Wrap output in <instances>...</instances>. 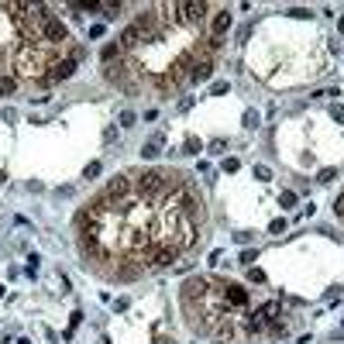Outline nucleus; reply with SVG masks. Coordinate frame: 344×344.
Wrapping results in <instances>:
<instances>
[{"mask_svg":"<svg viewBox=\"0 0 344 344\" xmlns=\"http://www.w3.org/2000/svg\"><path fill=\"white\" fill-rule=\"evenodd\" d=\"M73 73H76V59H73V55H62L59 62H52V69H48L38 83H41V86H55V83H62V79H69Z\"/></svg>","mask_w":344,"mask_h":344,"instance_id":"obj_1","label":"nucleus"},{"mask_svg":"<svg viewBox=\"0 0 344 344\" xmlns=\"http://www.w3.org/2000/svg\"><path fill=\"white\" fill-rule=\"evenodd\" d=\"M227 28H231V11L224 7V11H217V14H213V21H210V38H220Z\"/></svg>","mask_w":344,"mask_h":344,"instance_id":"obj_2","label":"nucleus"},{"mask_svg":"<svg viewBox=\"0 0 344 344\" xmlns=\"http://www.w3.org/2000/svg\"><path fill=\"white\" fill-rule=\"evenodd\" d=\"M255 313H258V317H262V320H275V317H279V313H282V303H279V300H268V303H262L258 306V310H255Z\"/></svg>","mask_w":344,"mask_h":344,"instance_id":"obj_3","label":"nucleus"},{"mask_svg":"<svg viewBox=\"0 0 344 344\" xmlns=\"http://www.w3.org/2000/svg\"><path fill=\"white\" fill-rule=\"evenodd\" d=\"M158 155H162V134H155L152 141L141 145V158H158Z\"/></svg>","mask_w":344,"mask_h":344,"instance_id":"obj_4","label":"nucleus"},{"mask_svg":"<svg viewBox=\"0 0 344 344\" xmlns=\"http://www.w3.org/2000/svg\"><path fill=\"white\" fill-rule=\"evenodd\" d=\"M265 334H272L275 341H282V337H286V334H289L286 320H279V317H275V320H268V324H265Z\"/></svg>","mask_w":344,"mask_h":344,"instance_id":"obj_5","label":"nucleus"},{"mask_svg":"<svg viewBox=\"0 0 344 344\" xmlns=\"http://www.w3.org/2000/svg\"><path fill=\"white\" fill-rule=\"evenodd\" d=\"M14 90H18V79L11 73H0V96H11Z\"/></svg>","mask_w":344,"mask_h":344,"instance_id":"obj_6","label":"nucleus"},{"mask_svg":"<svg viewBox=\"0 0 344 344\" xmlns=\"http://www.w3.org/2000/svg\"><path fill=\"white\" fill-rule=\"evenodd\" d=\"M200 148H203V145H200V138H193V134H190V138H186V145H183V155H196Z\"/></svg>","mask_w":344,"mask_h":344,"instance_id":"obj_7","label":"nucleus"},{"mask_svg":"<svg viewBox=\"0 0 344 344\" xmlns=\"http://www.w3.org/2000/svg\"><path fill=\"white\" fill-rule=\"evenodd\" d=\"M134 121H138V117H134L131 110H121V117H117V124H121V128H134Z\"/></svg>","mask_w":344,"mask_h":344,"instance_id":"obj_8","label":"nucleus"},{"mask_svg":"<svg viewBox=\"0 0 344 344\" xmlns=\"http://www.w3.org/2000/svg\"><path fill=\"white\" fill-rule=\"evenodd\" d=\"M279 203H282V207H296V193L282 190V193H279Z\"/></svg>","mask_w":344,"mask_h":344,"instance_id":"obj_9","label":"nucleus"},{"mask_svg":"<svg viewBox=\"0 0 344 344\" xmlns=\"http://www.w3.org/2000/svg\"><path fill=\"white\" fill-rule=\"evenodd\" d=\"M258 121H262V117L255 114V110H245V128H248V131H255V128H258Z\"/></svg>","mask_w":344,"mask_h":344,"instance_id":"obj_10","label":"nucleus"},{"mask_svg":"<svg viewBox=\"0 0 344 344\" xmlns=\"http://www.w3.org/2000/svg\"><path fill=\"white\" fill-rule=\"evenodd\" d=\"M248 282H258V286H262V282H265V272L251 265V268H248Z\"/></svg>","mask_w":344,"mask_h":344,"instance_id":"obj_11","label":"nucleus"},{"mask_svg":"<svg viewBox=\"0 0 344 344\" xmlns=\"http://www.w3.org/2000/svg\"><path fill=\"white\" fill-rule=\"evenodd\" d=\"M286 14H289V18H296V21H306V18H310V11H306V7H289Z\"/></svg>","mask_w":344,"mask_h":344,"instance_id":"obj_12","label":"nucleus"},{"mask_svg":"<svg viewBox=\"0 0 344 344\" xmlns=\"http://www.w3.org/2000/svg\"><path fill=\"white\" fill-rule=\"evenodd\" d=\"M255 179L268 183V179H272V169H268V165H255Z\"/></svg>","mask_w":344,"mask_h":344,"instance_id":"obj_13","label":"nucleus"},{"mask_svg":"<svg viewBox=\"0 0 344 344\" xmlns=\"http://www.w3.org/2000/svg\"><path fill=\"white\" fill-rule=\"evenodd\" d=\"M268 231H272V234H282V231H286V217H279V220H272V224H268Z\"/></svg>","mask_w":344,"mask_h":344,"instance_id":"obj_14","label":"nucleus"},{"mask_svg":"<svg viewBox=\"0 0 344 344\" xmlns=\"http://www.w3.org/2000/svg\"><path fill=\"white\" fill-rule=\"evenodd\" d=\"M220 169H224V172H238V169H241V162H238V158H224Z\"/></svg>","mask_w":344,"mask_h":344,"instance_id":"obj_15","label":"nucleus"},{"mask_svg":"<svg viewBox=\"0 0 344 344\" xmlns=\"http://www.w3.org/2000/svg\"><path fill=\"white\" fill-rule=\"evenodd\" d=\"M255 258H258V251H255V248H245V251H241V262H245V265H251Z\"/></svg>","mask_w":344,"mask_h":344,"instance_id":"obj_16","label":"nucleus"},{"mask_svg":"<svg viewBox=\"0 0 344 344\" xmlns=\"http://www.w3.org/2000/svg\"><path fill=\"white\" fill-rule=\"evenodd\" d=\"M330 117H334L337 124H344V107H341V103H334V107H330Z\"/></svg>","mask_w":344,"mask_h":344,"instance_id":"obj_17","label":"nucleus"},{"mask_svg":"<svg viewBox=\"0 0 344 344\" xmlns=\"http://www.w3.org/2000/svg\"><path fill=\"white\" fill-rule=\"evenodd\" d=\"M38 255H31V258H28V275H38Z\"/></svg>","mask_w":344,"mask_h":344,"instance_id":"obj_18","label":"nucleus"},{"mask_svg":"<svg viewBox=\"0 0 344 344\" xmlns=\"http://www.w3.org/2000/svg\"><path fill=\"white\" fill-rule=\"evenodd\" d=\"M227 90H231V86H227V83H224V79H220V83H213V90H210V93H213V96H224V93H227Z\"/></svg>","mask_w":344,"mask_h":344,"instance_id":"obj_19","label":"nucleus"},{"mask_svg":"<svg viewBox=\"0 0 344 344\" xmlns=\"http://www.w3.org/2000/svg\"><path fill=\"white\" fill-rule=\"evenodd\" d=\"M334 176H337V172H334V169H320V176H317V183H330Z\"/></svg>","mask_w":344,"mask_h":344,"instance_id":"obj_20","label":"nucleus"},{"mask_svg":"<svg viewBox=\"0 0 344 344\" xmlns=\"http://www.w3.org/2000/svg\"><path fill=\"white\" fill-rule=\"evenodd\" d=\"M334 213H337V217H341V220H344V193H341V196H337V200H334Z\"/></svg>","mask_w":344,"mask_h":344,"instance_id":"obj_21","label":"nucleus"},{"mask_svg":"<svg viewBox=\"0 0 344 344\" xmlns=\"http://www.w3.org/2000/svg\"><path fill=\"white\" fill-rule=\"evenodd\" d=\"M83 176H86V179H90V176H100V162H90V165H86V172H83Z\"/></svg>","mask_w":344,"mask_h":344,"instance_id":"obj_22","label":"nucleus"},{"mask_svg":"<svg viewBox=\"0 0 344 344\" xmlns=\"http://www.w3.org/2000/svg\"><path fill=\"white\" fill-rule=\"evenodd\" d=\"M337 28H341V35H344V18H341V21H337Z\"/></svg>","mask_w":344,"mask_h":344,"instance_id":"obj_23","label":"nucleus"}]
</instances>
